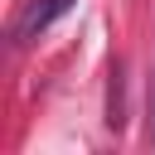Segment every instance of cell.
Wrapping results in <instances>:
<instances>
[{"instance_id": "1", "label": "cell", "mask_w": 155, "mask_h": 155, "mask_svg": "<svg viewBox=\"0 0 155 155\" xmlns=\"http://www.w3.org/2000/svg\"><path fill=\"white\" fill-rule=\"evenodd\" d=\"M73 5H78V0H29V10H24L19 24H15V39H19V44H34V39H39L58 15H68Z\"/></svg>"}]
</instances>
